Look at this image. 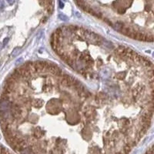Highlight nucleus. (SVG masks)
Listing matches in <instances>:
<instances>
[{"mask_svg": "<svg viewBox=\"0 0 154 154\" xmlns=\"http://www.w3.org/2000/svg\"><path fill=\"white\" fill-rule=\"evenodd\" d=\"M0 154H11L8 150H6L3 146H0Z\"/></svg>", "mask_w": 154, "mask_h": 154, "instance_id": "1", "label": "nucleus"}, {"mask_svg": "<svg viewBox=\"0 0 154 154\" xmlns=\"http://www.w3.org/2000/svg\"><path fill=\"white\" fill-rule=\"evenodd\" d=\"M59 19L64 20V21H67V17L66 15H63V14H59Z\"/></svg>", "mask_w": 154, "mask_h": 154, "instance_id": "2", "label": "nucleus"}, {"mask_svg": "<svg viewBox=\"0 0 154 154\" xmlns=\"http://www.w3.org/2000/svg\"><path fill=\"white\" fill-rule=\"evenodd\" d=\"M144 154H153V147H150V148H149L148 149V151L146 152Z\"/></svg>", "mask_w": 154, "mask_h": 154, "instance_id": "3", "label": "nucleus"}, {"mask_svg": "<svg viewBox=\"0 0 154 154\" xmlns=\"http://www.w3.org/2000/svg\"><path fill=\"white\" fill-rule=\"evenodd\" d=\"M18 51V48L17 47V48H15V50L13 51V53H12V55L13 56H15V55H16V54L18 53V51Z\"/></svg>", "mask_w": 154, "mask_h": 154, "instance_id": "4", "label": "nucleus"}, {"mask_svg": "<svg viewBox=\"0 0 154 154\" xmlns=\"http://www.w3.org/2000/svg\"><path fill=\"white\" fill-rule=\"evenodd\" d=\"M59 7L60 8H63L64 6V4L62 3L61 0H59Z\"/></svg>", "mask_w": 154, "mask_h": 154, "instance_id": "5", "label": "nucleus"}, {"mask_svg": "<svg viewBox=\"0 0 154 154\" xmlns=\"http://www.w3.org/2000/svg\"><path fill=\"white\" fill-rule=\"evenodd\" d=\"M7 3L10 4V5H12V4L15 3V0H6Z\"/></svg>", "mask_w": 154, "mask_h": 154, "instance_id": "6", "label": "nucleus"}]
</instances>
